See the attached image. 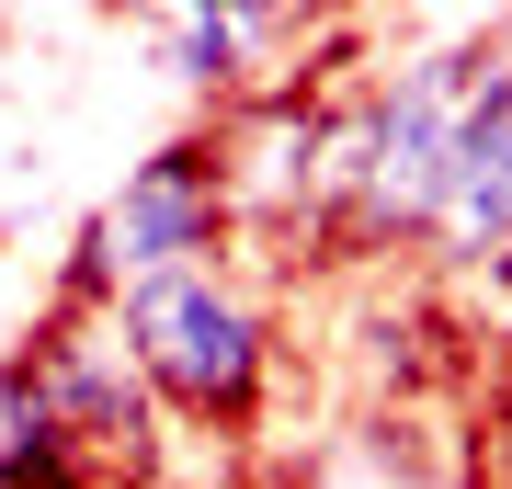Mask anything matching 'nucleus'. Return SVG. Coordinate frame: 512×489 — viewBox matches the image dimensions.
Returning <instances> with one entry per match:
<instances>
[{
  "label": "nucleus",
  "instance_id": "f257e3e1",
  "mask_svg": "<svg viewBox=\"0 0 512 489\" xmlns=\"http://www.w3.org/2000/svg\"><path fill=\"white\" fill-rule=\"evenodd\" d=\"M478 57H490V12H433L376 69H353V91H365V194L342 217V251H421L433 239Z\"/></svg>",
  "mask_w": 512,
  "mask_h": 489
},
{
  "label": "nucleus",
  "instance_id": "f03ea898",
  "mask_svg": "<svg viewBox=\"0 0 512 489\" xmlns=\"http://www.w3.org/2000/svg\"><path fill=\"white\" fill-rule=\"evenodd\" d=\"M194 262H239V217H228V171H217V126L160 137L148 160H126V182L69 228V251L46 273V308L69 319H114L137 285Z\"/></svg>",
  "mask_w": 512,
  "mask_h": 489
},
{
  "label": "nucleus",
  "instance_id": "7ed1b4c3",
  "mask_svg": "<svg viewBox=\"0 0 512 489\" xmlns=\"http://www.w3.org/2000/svg\"><path fill=\"white\" fill-rule=\"evenodd\" d=\"M114 330H126L148 399H160L171 421H194V433H251L262 399H274V308H262V285L239 262H194V273H160V285H137L126 308H114Z\"/></svg>",
  "mask_w": 512,
  "mask_h": 489
},
{
  "label": "nucleus",
  "instance_id": "20e7f679",
  "mask_svg": "<svg viewBox=\"0 0 512 489\" xmlns=\"http://www.w3.org/2000/svg\"><path fill=\"white\" fill-rule=\"evenodd\" d=\"M137 35L160 57V80L194 103V126H217L228 103H251V91H274V80H319L308 57H296L319 23L285 12V0H171V12H137Z\"/></svg>",
  "mask_w": 512,
  "mask_h": 489
},
{
  "label": "nucleus",
  "instance_id": "39448f33",
  "mask_svg": "<svg viewBox=\"0 0 512 489\" xmlns=\"http://www.w3.org/2000/svg\"><path fill=\"white\" fill-rule=\"evenodd\" d=\"M12 353L35 364V387H46L57 433H69L80 455H92L103 478L148 467L160 399H148V376H137V353H126V330H114V319H69V308H35V330H23Z\"/></svg>",
  "mask_w": 512,
  "mask_h": 489
},
{
  "label": "nucleus",
  "instance_id": "423d86ee",
  "mask_svg": "<svg viewBox=\"0 0 512 489\" xmlns=\"http://www.w3.org/2000/svg\"><path fill=\"white\" fill-rule=\"evenodd\" d=\"M319 103L330 80H274L251 103L217 114V171H228V217L239 239H330L319 217Z\"/></svg>",
  "mask_w": 512,
  "mask_h": 489
},
{
  "label": "nucleus",
  "instance_id": "0eeeda50",
  "mask_svg": "<svg viewBox=\"0 0 512 489\" xmlns=\"http://www.w3.org/2000/svg\"><path fill=\"white\" fill-rule=\"evenodd\" d=\"M444 273H501L512 262V12H490V57H478L467 126H456V171H444L433 239Z\"/></svg>",
  "mask_w": 512,
  "mask_h": 489
},
{
  "label": "nucleus",
  "instance_id": "6e6552de",
  "mask_svg": "<svg viewBox=\"0 0 512 489\" xmlns=\"http://www.w3.org/2000/svg\"><path fill=\"white\" fill-rule=\"evenodd\" d=\"M478 285H490V308H501V364H512V262H501V273H478Z\"/></svg>",
  "mask_w": 512,
  "mask_h": 489
}]
</instances>
